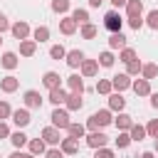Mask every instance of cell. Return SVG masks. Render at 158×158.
I'll return each instance as SVG.
<instances>
[{
  "instance_id": "obj_1",
  "label": "cell",
  "mask_w": 158,
  "mask_h": 158,
  "mask_svg": "<svg viewBox=\"0 0 158 158\" xmlns=\"http://www.w3.org/2000/svg\"><path fill=\"white\" fill-rule=\"evenodd\" d=\"M114 118H111V114L106 111V109H101V111H96V114H91L89 116V121H86V128L89 131H99V128H104V126H109Z\"/></svg>"
},
{
  "instance_id": "obj_2",
  "label": "cell",
  "mask_w": 158,
  "mask_h": 158,
  "mask_svg": "<svg viewBox=\"0 0 158 158\" xmlns=\"http://www.w3.org/2000/svg\"><path fill=\"white\" fill-rule=\"evenodd\" d=\"M121 25H123V20H121V15L116 10H111V12L104 15V27L109 32H121Z\"/></svg>"
},
{
  "instance_id": "obj_3",
  "label": "cell",
  "mask_w": 158,
  "mask_h": 158,
  "mask_svg": "<svg viewBox=\"0 0 158 158\" xmlns=\"http://www.w3.org/2000/svg\"><path fill=\"white\" fill-rule=\"evenodd\" d=\"M49 118H52V126H54V128H67V126L72 123V121H69V114H67L64 109H54Z\"/></svg>"
},
{
  "instance_id": "obj_4",
  "label": "cell",
  "mask_w": 158,
  "mask_h": 158,
  "mask_svg": "<svg viewBox=\"0 0 158 158\" xmlns=\"http://www.w3.org/2000/svg\"><path fill=\"white\" fill-rule=\"evenodd\" d=\"M106 141H109V136H104L101 131H91V133L86 136V146H89V148H104Z\"/></svg>"
},
{
  "instance_id": "obj_5",
  "label": "cell",
  "mask_w": 158,
  "mask_h": 158,
  "mask_svg": "<svg viewBox=\"0 0 158 158\" xmlns=\"http://www.w3.org/2000/svg\"><path fill=\"white\" fill-rule=\"evenodd\" d=\"M128 86H131L128 74H116V77H111V89H116V94H121V91L128 89Z\"/></svg>"
},
{
  "instance_id": "obj_6",
  "label": "cell",
  "mask_w": 158,
  "mask_h": 158,
  "mask_svg": "<svg viewBox=\"0 0 158 158\" xmlns=\"http://www.w3.org/2000/svg\"><path fill=\"white\" fill-rule=\"evenodd\" d=\"M42 141H44V143H49V146H54V143H62V138H59V128H54V126H47V128H42Z\"/></svg>"
},
{
  "instance_id": "obj_7",
  "label": "cell",
  "mask_w": 158,
  "mask_h": 158,
  "mask_svg": "<svg viewBox=\"0 0 158 158\" xmlns=\"http://www.w3.org/2000/svg\"><path fill=\"white\" fill-rule=\"evenodd\" d=\"M141 12H143V2H141V0H128V2H126V15H128V20L141 17Z\"/></svg>"
},
{
  "instance_id": "obj_8",
  "label": "cell",
  "mask_w": 158,
  "mask_h": 158,
  "mask_svg": "<svg viewBox=\"0 0 158 158\" xmlns=\"http://www.w3.org/2000/svg\"><path fill=\"white\" fill-rule=\"evenodd\" d=\"M25 104H27V109H40V106H42V96H40V91H35V89L25 91Z\"/></svg>"
},
{
  "instance_id": "obj_9",
  "label": "cell",
  "mask_w": 158,
  "mask_h": 158,
  "mask_svg": "<svg viewBox=\"0 0 158 158\" xmlns=\"http://www.w3.org/2000/svg\"><path fill=\"white\" fill-rule=\"evenodd\" d=\"M12 121H15V126L25 128L32 118H30V111H27V109H17V111H12Z\"/></svg>"
},
{
  "instance_id": "obj_10",
  "label": "cell",
  "mask_w": 158,
  "mask_h": 158,
  "mask_svg": "<svg viewBox=\"0 0 158 158\" xmlns=\"http://www.w3.org/2000/svg\"><path fill=\"white\" fill-rule=\"evenodd\" d=\"M59 151H62V153H67V156H74V153L79 151V141H77V138H72V136H69V138H62Z\"/></svg>"
},
{
  "instance_id": "obj_11",
  "label": "cell",
  "mask_w": 158,
  "mask_h": 158,
  "mask_svg": "<svg viewBox=\"0 0 158 158\" xmlns=\"http://www.w3.org/2000/svg\"><path fill=\"white\" fill-rule=\"evenodd\" d=\"M10 30H12L15 40H20V42H22V40H27V35H30V25H27V22H15Z\"/></svg>"
},
{
  "instance_id": "obj_12",
  "label": "cell",
  "mask_w": 158,
  "mask_h": 158,
  "mask_svg": "<svg viewBox=\"0 0 158 158\" xmlns=\"http://www.w3.org/2000/svg\"><path fill=\"white\" fill-rule=\"evenodd\" d=\"M67 64L72 67V69H77V67H81V62H84V52H79V49H72V52H67Z\"/></svg>"
},
{
  "instance_id": "obj_13",
  "label": "cell",
  "mask_w": 158,
  "mask_h": 158,
  "mask_svg": "<svg viewBox=\"0 0 158 158\" xmlns=\"http://www.w3.org/2000/svg\"><path fill=\"white\" fill-rule=\"evenodd\" d=\"M67 84H69V91H72V94H84V81H81L79 74L67 77Z\"/></svg>"
},
{
  "instance_id": "obj_14",
  "label": "cell",
  "mask_w": 158,
  "mask_h": 158,
  "mask_svg": "<svg viewBox=\"0 0 158 158\" xmlns=\"http://www.w3.org/2000/svg\"><path fill=\"white\" fill-rule=\"evenodd\" d=\"M42 84H44L47 89H57V86L62 84V77H59L57 72H47V74L42 77Z\"/></svg>"
},
{
  "instance_id": "obj_15",
  "label": "cell",
  "mask_w": 158,
  "mask_h": 158,
  "mask_svg": "<svg viewBox=\"0 0 158 158\" xmlns=\"http://www.w3.org/2000/svg\"><path fill=\"white\" fill-rule=\"evenodd\" d=\"M131 89H133L138 96H146V94H151V81H146V79H136V81H131Z\"/></svg>"
},
{
  "instance_id": "obj_16",
  "label": "cell",
  "mask_w": 158,
  "mask_h": 158,
  "mask_svg": "<svg viewBox=\"0 0 158 158\" xmlns=\"http://www.w3.org/2000/svg\"><path fill=\"white\" fill-rule=\"evenodd\" d=\"M109 47H111V49H123V47H126V37H123V32H111V37H109Z\"/></svg>"
},
{
  "instance_id": "obj_17",
  "label": "cell",
  "mask_w": 158,
  "mask_h": 158,
  "mask_svg": "<svg viewBox=\"0 0 158 158\" xmlns=\"http://www.w3.org/2000/svg\"><path fill=\"white\" fill-rule=\"evenodd\" d=\"M96 72H99V62L96 59H84L81 62V74L84 77H94Z\"/></svg>"
},
{
  "instance_id": "obj_18",
  "label": "cell",
  "mask_w": 158,
  "mask_h": 158,
  "mask_svg": "<svg viewBox=\"0 0 158 158\" xmlns=\"http://www.w3.org/2000/svg\"><path fill=\"white\" fill-rule=\"evenodd\" d=\"M17 86H20V79H15L12 74H10V77H5V79L0 81V89H2L5 94H12V91H15Z\"/></svg>"
},
{
  "instance_id": "obj_19",
  "label": "cell",
  "mask_w": 158,
  "mask_h": 158,
  "mask_svg": "<svg viewBox=\"0 0 158 158\" xmlns=\"http://www.w3.org/2000/svg\"><path fill=\"white\" fill-rule=\"evenodd\" d=\"M67 96H69V94H67L62 86L49 89V101H52V104H57V106H59V104H64V101H67Z\"/></svg>"
},
{
  "instance_id": "obj_20",
  "label": "cell",
  "mask_w": 158,
  "mask_h": 158,
  "mask_svg": "<svg viewBox=\"0 0 158 158\" xmlns=\"http://www.w3.org/2000/svg\"><path fill=\"white\" fill-rule=\"evenodd\" d=\"M35 49H37V42H35V40H22V42H20V54H22V57H32Z\"/></svg>"
},
{
  "instance_id": "obj_21",
  "label": "cell",
  "mask_w": 158,
  "mask_h": 158,
  "mask_svg": "<svg viewBox=\"0 0 158 158\" xmlns=\"http://www.w3.org/2000/svg\"><path fill=\"white\" fill-rule=\"evenodd\" d=\"M123 106H126V99L121 94H109V109L111 111H121Z\"/></svg>"
},
{
  "instance_id": "obj_22",
  "label": "cell",
  "mask_w": 158,
  "mask_h": 158,
  "mask_svg": "<svg viewBox=\"0 0 158 158\" xmlns=\"http://www.w3.org/2000/svg\"><path fill=\"white\" fill-rule=\"evenodd\" d=\"M114 123H116L118 131H128V128L133 126V118H131L128 114H118V118H114Z\"/></svg>"
},
{
  "instance_id": "obj_23",
  "label": "cell",
  "mask_w": 158,
  "mask_h": 158,
  "mask_svg": "<svg viewBox=\"0 0 158 158\" xmlns=\"http://www.w3.org/2000/svg\"><path fill=\"white\" fill-rule=\"evenodd\" d=\"M27 146H30V153H32V156L47 153V148H44V141H42V138H32V141H27Z\"/></svg>"
},
{
  "instance_id": "obj_24",
  "label": "cell",
  "mask_w": 158,
  "mask_h": 158,
  "mask_svg": "<svg viewBox=\"0 0 158 158\" xmlns=\"http://www.w3.org/2000/svg\"><path fill=\"white\" fill-rule=\"evenodd\" d=\"M64 104H67V109H69V111H77V109H81V104H84V101H81V94H69Z\"/></svg>"
},
{
  "instance_id": "obj_25",
  "label": "cell",
  "mask_w": 158,
  "mask_h": 158,
  "mask_svg": "<svg viewBox=\"0 0 158 158\" xmlns=\"http://www.w3.org/2000/svg\"><path fill=\"white\" fill-rule=\"evenodd\" d=\"M17 62H20V59H17L15 52H5V54H2V67H5V69H15Z\"/></svg>"
},
{
  "instance_id": "obj_26",
  "label": "cell",
  "mask_w": 158,
  "mask_h": 158,
  "mask_svg": "<svg viewBox=\"0 0 158 158\" xmlns=\"http://www.w3.org/2000/svg\"><path fill=\"white\" fill-rule=\"evenodd\" d=\"M84 131H86V126H81V123H69V126H67V133H69L72 138H77V141L84 136Z\"/></svg>"
},
{
  "instance_id": "obj_27",
  "label": "cell",
  "mask_w": 158,
  "mask_h": 158,
  "mask_svg": "<svg viewBox=\"0 0 158 158\" xmlns=\"http://www.w3.org/2000/svg\"><path fill=\"white\" fill-rule=\"evenodd\" d=\"M72 20H74L77 25H86V22H89V12L81 10V7H77V10L72 12Z\"/></svg>"
},
{
  "instance_id": "obj_28",
  "label": "cell",
  "mask_w": 158,
  "mask_h": 158,
  "mask_svg": "<svg viewBox=\"0 0 158 158\" xmlns=\"http://www.w3.org/2000/svg\"><path fill=\"white\" fill-rule=\"evenodd\" d=\"M59 30H62L64 35H74V30H77V22H74L72 17H64V20L59 22Z\"/></svg>"
},
{
  "instance_id": "obj_29",
  "label": "cell",
  "mask_w": 158,
  "mask_h": 158,
  "mask_svg": "<svg viewBox=\"0 0 158 158\" xmlns=\"http://www.w3.org/2000/svg\"><path fill=\"white\" fill-rule=\"evenodd\" d=\"M128 131H131V133H128V136H131V141H143V138H146V128H143V126H138V123H133Z\"/></svg>"
},
{
  "instance_id": "obj_30",
  "label": "cell",
  "mask_w": 158,
  "mask_h": 158,
  "mask_svg": "<svg viewBox=\"0 0 158 158\" xmlns=\"http://www.w3.org/2000/svg\"><path fill=\"white\" fill-rule=\"evenodd\" d=\"M141 74H143L146 81H151V79L158 74V67H156V64H143V67H141Z\"/></svg>"
},
{
  "instance_id": "obj_31",
  "label": "cell",
  "mask_w": 158,
  "mask_h": 158,
  "mask_svg": "<svg viewBox=\"0 0 158 158\" xmlns=\"http://www.w3.org/2000/svg\"><path fill=\"white\" fill-rule=\"evenodd\" d=\"M10 141H12L15 148H22V146L27 143V136H25L22 131H15V133H10Z\"/></svg>"
},
{
  "instance_id": "obj_32",
  "label": "cell",
  "mask_w": 158,
  "mask_h": 158,
  "mask_svg": "<svg viewBox=\"0 0 158 158\" xmlns=\"http://www.w3.org/2000/svg\"><path fill=\"white\" fill-rule=\"evenodd\" d=\"M32 37H35V42H44V40H49V30L42 25V27H37V30L32 32Z\"/></svg>"
},
{
  "instance_id": "obj_33",
  "label": "cell",
  "mask_w": 158,
  "mask_h": 158,
  "mask_svg": "<svg viewBox=\"0 0 158 158\" xmlns=\"http://www.w3.org/2000/svg\"><path fill=\"white\" fill-rule=\"evenodd\" d=\"M141 67H143V64H141L138 59H133V62L126 64V74H128V77H136V74H141Z\"/></svg>"
},
{
  "instance_id": "obj_34",
  "label": "cell",
  "mask_w": 158,
  "mask_h": 158,
  "mask_svg": "<svg viewBox=\"0 0 158 158\" xmlns=\"http://www.w3.org/2000/svg\"><path fill=\"white\" fill-rule=\"evenodd\" d=\"M49 57H52V59H64V57H67V49H64L62 44H54V47L49 49Z\"/></svg>"
},
{
  "instance_id": "obj_35",
  "label": "cell",
  "mask_w": 158,
  "mask_h": 158,
  "mask_svg": "<svg viewBox=\"0 0 158 158\" xmlns=\"http://www.w3.org/2000/svg\"><path fill=\"white\" fill-rule=\"evenodd\" d=\"M118 59L128 64V62H133V59H136V52H133L131 47H123V49H121V54H118Z\"/></svg>"
},
{
  "instance_id": "obj_36",
  "label": "cell",
  "mask_w": 158,
  "mask_h": 158,
  "mask_svg": "<svg viewBox=\"0 0 158 158\" xmlns=\"http://www.w3.org/2000/svg\"><path fill=\"white\" fill-rule=\"evenodd\" d=\"M96 62H99L101 67H114V54H111V52H101Z\"/></svg>"
},
{
  "instance_id": "obj_37",
  "label": "cell",
  "mask_w": 158,
  "mask_h": 158,
  "mask_svg": "<svg viewBox=\"0 0 158 158\" xmlns=\"http://www.w3.org/2000/svg\"><path fill=\"white\" fill-rule=\"evenodd\" d=\"M96 91L99 94H111V79H99L96 81Z\"/></svg>"
},
{
  "instance_id": "obj_38",
  "label": "cell",
  "mask_w": 158,
  "mask_h": 158,
  "mask_svg": "<svg viewBox=\"0 0 158 158\" xmlns=\"http://www.w3.org/2000/svg\"><path fill=\"white\" fill-rule=\"evenodd\" d=\"M52 10L59 12V15L67 12V10H69V0H52Z\"/></svg>"
},
{
  "instance_id": "obj_39",
  "label": "cell",
  "mask_w": 158,
  "mask_h": 158,
  "mask_svg": "<svg viewBox=\"0 0 158 158\" xmlns=\"http://www.w3.org/2000/svg\"><path fill=\"white\" fill-rule=\"evenodd\" d=\"M81 37H84V40L96 37V27H94V25H89V22H86V25H81Z\"/></svg>"
},
{
  "instance_id": "obj_40",
  "label": "cell",
  "mask_w": 158,
  "mask_h": 158,
  "mask_svg": "<svg viewBox=\"0 0 158 158\" xmlns=\"http://www.w3.org/2000/svg\"><path fill=\"white\" fill-rule=\"evenodd\" d=\"M128 143H131V136H128L126 131H121V133L116 136V146H118V148H126Z\"/></svg>"
},
{
  "instance_id": "obj_41",
  "label": "cell",
  "mask_w": 158,
  "mask_h": 158,
  "mask_svg": "<svg viewBox=\"0 0 158 158\" xmlns=\"http://www.w3.org/2000/svg\"><path fill=\"white\" fill-rule=\"evenodd\" d=\"M146 22H148V27H151V30H158V10H151V12H148V17H146Z\"/></svg>"
},
{
  "instance_id": "obj_42",
  "label": "cell",
  "mask_w": 158,
  "mask_h": 158,
  "mask_svg": "<svg viewBox=\"0 0 158 158\" xmlns=\"http://www.w3.org/2000/svg\"><path fill=\"white\" fill-rule=\"evenodd\" d=\"M7 116H12V109L7 101H0V118H7Z\"/></svg>"
},
{
  "instance_id": "obj_43",
  "label": "cell",
  "mask_w": 158,
  "mask_h": 158,
  "mask_svg": "<svg viewBox=\"0 0 158 158\" xmlns=\"http://www.w3.org/2000/svg\"><path fill=\"white\" fill-rule=\"evenodd\" d=\"M146 133H151L153 138H158V118H153V121L146 126Z\"/></svg>"
},
{
  "instance_id": "obj_44",
  "label": "cell",
  "mask_w": 158,
  "mask_h": 158,
  "mask_svg": "<svg viewBox=\"0 0 158 158\" xmlns=\"http://www.w3.org/2000/svg\"><path fill=\"white\" fill-rule=\"evenodd\" d=\"M96 158H114V151H109V148H96Z\"/></svg>"
},
{
  "instance_id": "obj_45",
  "label": "cell",
  "mask_w": 158,
  "mask_h": 158,
  "mask_svg": "<svg viewBox=\"0 0 158 158\" xmlns=\"http://www.w3.org/2000/svg\"><path fill=\"white\" fill-rule=\"evenodd\" d=\"M44 156H47V158H64V153H62L59 148H49V151H47Z\"/></svg>"
},
{
  "instance_id": "obj_46",
  "label": "cell",
  "mask_w": 158,
  "mask_h": 158,
  "mask_svg": "<svg viewBox=\"0 0 158 158\" xmlns=\"http://www.w3.org/2000/svg\"><path fill=\"white\" fill-rule=\"evenodd\" d=\"M128 25H131L133 30H141V27H143V20H141V17H133V20H128Z\"/></svg>"
},
{
  "instance_id": "obj_47",
  "label": "cell",
  "mask_w": 158,
  "mask_h": 158,
  "mask_svg": "<svg viewBox=\"0 0 158 158\" xmlns=\"http://www.w3.org/2000/svg\"><path fill=\"white\" fill-rule=\"evenodd\" d=\"M7 136H10V128H7V123L0 121V138H7Z\"/></svg>"
},
{
  "instance_id": "obj_48",
  "label": "cell",
  "mask_w": 158,
  "mask_h": 158,
  "mask_svg": "<svg viewBox=\"0 0 158 158\" xmlns=\"http://www.w3.org/2000/svg\"><path fill=\"white\" fill-rule=\"evenodd\" d=\"M7 27H10V22H7V17H5L2 12H0V32H5Z\"/></svg>"
},
{
  "instance_id": "obj_49",
  "label": "cell",
  "mask_w": 158,
  "mask_h": 158,
  "mask_svg": "<svg viewBox=\"0 0 158 158\" xmlns=\"http://www.w3.org/2000/svg\"><path fill=\"white\" fill-rule=\"evenodd\" d=\"M151 106H153V109H158V91H156V94H151Z\"/></svg>"
},
{
  "instance_id": "obj_50",
  "label": "cell",
  "mask_w": 158,
  "mask_h": 158,
  "mask_svg": "<svg viewBox=\"0 0 158 158\" xmlns=\"http://www.w3.org/2000/svg\"><path fill=\"white\" fill-rule=\"evenodd\" d=\"M27 156H30V153H22V151H15V153H12V156H7V158H27Z\"/></svg>"
},
{
  "instance_id": "obj_51",
  "label": "cell",
  "mask_w": 158,
  "mask_h": 158,
  "mask_svg": "<svg viewBox=\"0 0 158 158\" xmlns=\"http://www.w3.org/2000/svg\"><path fill=\"white\" fill-rule=\"evenodd\" d=\"M111 2H114V5H116V7H123V5H126V2H128V0H111Z\"/></svg>"
},
{
  "instance_id": "obj_52",
  "label": "cell",
  "mask_w": 158,
  "mask_h": 158,
  "mask_svg": "<svg viewBox=\"0 0 158 158\" xmlns=\"http://www.w3.org/2000/svg\"><path fill=\"white\" fill-rule=\"evenodd\" d=\"M141 158H156V156H153V153H151V151H146V153H143V156H141Z\"/></svg>"
},
{
  "instance_id": "obj_53",
  "label": "cell",
  "mask_w": 158,
  "mask_h": 158,
  "mask_svg": "<svg viewBox=\"0 0 158 158\" xmlns=\"http://www.w3.org/2000/svg\"><path fill=\"white\" fill-rule=\"evenodd\" d=\"M156 151H158V138H156Z\"/></svg>"
},
{
  "instance_id": "obj_54",
  "label": "cell",
  "mask_w": 158,
  "mask_h": 158,
  "mask_svg": "<svg viewBox=\"0 0 158 158\" xmlns=\"http://www.w3.org/2000/svg\"><path fill=\"white\" fill-rule=\"evenodd\" d=\"M27 158H35V156H32V153H30V156H27Z\"/></svg>"
},
{
  "instance_id": "obj_55",
  "label": "cell",
  "mask_w": 158,
  "mask_h": 158,
  "mask_svg": "<svg viewBox=\"0 0 158 158\" xmlns=\"http://www.w3.org/2000/svg\"><path fill=\"white\" fill-rule=\"evenodd\" d=\"M0 42H2V37H0Z\"/></svg>"
},
{
  "instance_id": "obj_56",
  "label": "cell",
  "mask_w": 158,
  "mask_h": 158,
  "mask_svg": "<svg viewBox=\"0 0 158 158\" xmlns=\"http://www.w3.org/2000/svg\"><path fill=\"white\" fill-rule=\"evenodd\" d=\"M0 158H2V156H0Z\"/></svg>"
}]
</instances>
